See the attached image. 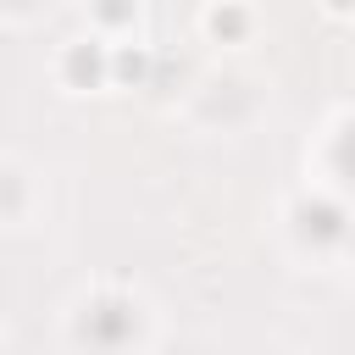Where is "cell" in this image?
I'll return each instance as SVG.
<instances>
[{"label": "cell", "instance_id": "2", "mask_svg": "<svg viewBox=\"0 0 355 355\" xmlns=\"http://www.w3.org/2000/svg\"><path fill=\"white\" fill-rule=\"evenodd\" d=\"M83 72H89V78H94V72H100V67H94V55H83V50H78V55H72V78H83Z\"/></svg>", "mask_w": 355, "mask_h": 355}, {"label": "cell", "instance_id": "1", "mask_svg": "<svg viewBox=\"0 0 355 355\" xmlns=\"http://www.w3.org/2000/svg\"><path fill=\"white\" fill-rule=\"evenodd\" d=\"M338 161H344V172H355V128L344 133V144H338Z\"/></svg>", "mask_w": 355, "mask_h": 355}]
</instances>
